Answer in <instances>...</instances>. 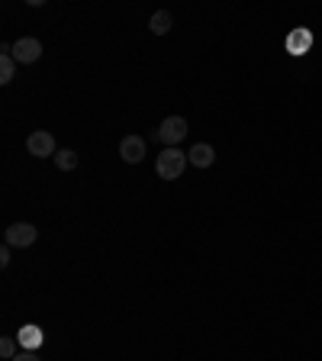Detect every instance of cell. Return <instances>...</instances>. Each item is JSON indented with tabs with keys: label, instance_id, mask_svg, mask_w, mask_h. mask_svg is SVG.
<instances>
[{
	"label": "cell",
	"instance_id": "7a4b0ae2",
	"mask_svg": "<svg viewBox=\"0 0 322 361\" xmlns=\"http://www.w3.org/2000/svg\"><path fill=\"white\" fill-rule=\"evenodd\" d=\"M187 133L190 129H187V120H184V116H168V120L158 126V139H161L168 149H178V145L187 139Z\"/></svg>",
	"mask_w": 322,
	"mask_h": 361
},
{
	"label": "cell",
	"instance_id": "9c48e42d",
	"mask_svg": "<svg viewBox=\"0 0 322 361\" xmlns=\"http://www.w3.org/2000/svg\"><path fill=\"white\" fill-rule=\"evenodd\" d=\"M187 161L194 168H210L213 161H216V152H213V145H206V142H197V145H190V152H187Z\"/></svg>",
	"mask_w": 322,
	"mask_h": 361
},
{
	"label": "cell",
	"instance_id": "4fadbf2b",
	"mask_svg": "<svg viewBox=\"0 0 322 361\" xmlns=\"http://www.w3.org/2000/svg\"><path fill=\"white\" fill-rule=\"evenodd\" d=\"M16 345H20V342H16V336H4V338H0V355L13 361L16 355H20V352H16Z\"/></svg>",
	"mask_w": 322,
	"mask_h": 361
},
{
	"label": "cell",
	"instance_id": "277c9868",
	"mask_svg": "<svg viewBox=\"0 0 322 361\" xmlns=\"http://www.w3.org/2000/svg\"><path fill=\"white\" fill-rule=\"evenodd\" d=\"M13 59H16V65H36V61L42 59V42L32 39V36L16 39L13 42Z\"/></svg>",
	"mask_w": 322,
	"mask_h": 361
},
{
	"label": "cell",
	"instance_id": "5bb4252c",
	"mask_svg": "<svg viewBox=\"0 0 322 361\" xmlns=\"http://www.w3.org/2000/svg\"><path fill=\"white\" fill-rule=\"evenodd\" d=\"M13 361H42V358H39L36 352H23V348H20V355H16Z\"/></svg>",
	"mask_w": 322,
	"mask_h": 361
},
{
	"label": "cell",
	"instance_id": "8fae6325",
	"mask_svg": "<svg viewBox=\"0 0 322 361\" xmlns=\"http://www.w3.org/2000/svg\"><path fill=\"white\" fill-rule=\"evenodd\" d=\"M149 26H151V32H155V36H165V32L174 26V16L168 13V10H158V13L151 16V23H149Z\"/></svg>",
	"mask_w": 322,
	"mask_h": 361
},
{
	"label": "cell",
	"instance_id": "52a82bcc",
	"mask_svg": "<svg viewBox=\"0 0 322 361\" xmlns=\"http://www.w3.org/2000/svg\"><path fill=\"white\" fill-rule=\"evenodd\" d=\"M284 49H287L290 55H306L309 49H313V32L303 30V26H300V30H290V32H287Z\"/></svg>",
	"mask_w": 322,
	"mask_h": 361
},
{
	"label": "cell",
	"instance_id": "3957f363",
	"mask_svg": "<svg viewBox=\"0 0 322 361\" xmlns=\"http://www.w3.org/2000/svg\"><path fill=\"white\" fill-rule=\"evenodd\" d=\"M36 239H39V233L32 223H13L4 233V245H10V248H30Z\"/></svg>",
	"mask_w": 322,
	"mask_h": 361
},
{
	"label": "cell",
	"instance_id": "8992f818",
	"mask_svg": "<svg viewBox=\"0 0 322 361\" xmlns=\"http://www.w3.org/2000/svg\"><path fill=\"white\" fill-rule=\"evenodd\" d=\"M26 152H30L32 158H49L52 155L55 158V139H52V133H45V129H39V133H32L30 139H26Z\"/></svg>",
	"mask_w": 322,
	"mask_h": 361
},
{
	"label": "cell",
	"instance_id": "7c38bea8",
	"mask_svg": "<svg viewBox=\"0 0 322 361\" xmlns=\"http://www.w3.org/2000/svg\"><path fill=\"white\" fill-rule=\"evenodd\" d=\"M55 165H58L61 171H75V168H78V152L58 149V152H55Z\"/></svg>",
	"mask_w": 322,
	"mask_h": 361
},
{
	"label": "cell",
	"instance_id": "ba28073f",
	"mask_svg": "<svg viewBox=\"0 0 322 361\" xmlns=\"http://www.w3.org/2000/svg\"><path fill=\"white\" fill-rule=\"evenodd\" d=\"M16 342H20V348L23 352H36V348H42V342H45V332L39 329V326H23L20 332H16Z\"/></svg>",
	"mask_w": 322,
	"mask_h": 361
},
{
	"label": "cell",
	"instance_id": "30bf717a",
	"mask_svg": "<svg viewBox=\"0 0 322 361\" xmlns=\"http://www.w3.org/2000/svg\"><path fill=\"white\" fill-rule=\"evenodd\" d=\"M16 75V59H13V45H0V84H10Z\"/></svg>",
	"mask_w": 322,
	"mask_h": 361
},
{
	"label": "cell",
	"instance_id": "9a60e30c",
	"mask_svg": "<svg viewBox=\"0 0 322 361\" xmlns=\"http://www.w3.org/2000/svg\"><path fill=\"white\" fill-rule=\"evenodd\" d=\"M10 264V245H4L0 248V268H7Z\"/></svg>",
	"mask_w": 322,
	"mask_h": 361
},
{
	"label": "cell",
	"instance_id": "6da1fadb",
	"mask_svg": "<svg viewBox=\"0 0 322 361\" xmlns=\"http://www.w3.org/2000/svg\"><path fill=\"white\" fill-rule=\"evenodd\" d=\"M184 168H187V152H180V149H165L161 155H158L155 161V171L161 180H174L184 174Z\"/></svg>",
	"mask_w": 322,
	"mask_h": 361
},
{
	"label": "cell",
	"instance_id": "5b68a950",
	"mask_svg": "<svg viewBox=\"0 0 322 361\" xmlns=\"http://www.w3.org/2000/svg\"><path fill=\"white\" fill-rule=\"evenodd\" d=\"M145 152H149V145H145V139L142 135H123L120 139V155H123V161H129V165H139L145 158Z\"/></svg>",
	"mask_w": 322,
	"mask_h": 361
}]
</instances>
